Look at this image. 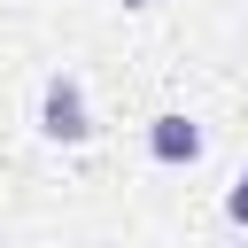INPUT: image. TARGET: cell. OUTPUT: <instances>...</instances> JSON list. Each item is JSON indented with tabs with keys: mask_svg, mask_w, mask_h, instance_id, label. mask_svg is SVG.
<instances>
[{
	"mask_svg": "<svg viewBox=\"0 0 248 248\" xmlns=\"http://www.w3.org/2000/svg\"><path fill=\"white\" fill-rule=\"evenodd\" d=\"M39 140H54V147H85L93 140V108H85V85H78V70H54L46 85H39Z\"/></svg>",
	"mask_w": 248,
	"mask_h": 248,
	"instance_id": "obj_1",
	"label": "cell"
},
{
	"mask_svg": "<svg viewBox=\"0 0 248 248\" xmlns=\"http://www.w3.org/2000/svg\"><path fill=\"white\" fill-rule=\"evenodd\" d=\"M147 155H155L163 170H194V163H202V124H194L186 108L147 116Z\"/></svg>",
	"mask_w": 248,
	"mask_h": 248,
	"instance_id": "obj_2",
	"label": "cell"
},
{
	"mask_svg": "<svg viewBox=\"0 0 248 248\" xmlns=\"http://www.w3.org/2000/svg\"><path fill=\"white\" fill-rule=\"evenodd\" d=\"M225 217H232V225H248V170L225 186Z\"/></svg>",
	"mask_w": 248,
	"mask_h": 248,
	"instance_id": "obj_3",
	"label": "cell"
},
{
	"mask_svg": "<svg viewBox=\"0 0 248 248\" xmlns=\"http://www.w3.org/2000/svg\"><path fill=\"white\" fill-rule=\"evenodd\" d=\"M116 8H132V16H140V8H155V0H116Z\"/></svg>",
	"mask_w": 248,
	"mask_h": 248,
	"instance_id": "obj_4",
	"label": "cell"
}]
</instances>
